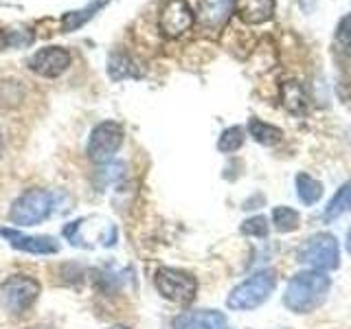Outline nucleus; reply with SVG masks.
<instances>
[{"label":"nucleus","mask_w":351,"mask_h":329,"mask_svg":"<svg viewBox=\"0 0 351 329\" xmlns=\"http://www.w3.org/2000/svg\"><path fill=\"white\" fill-rule=\"evenodd\" d=\"M5 149V138H3V132H0V154H3Z\"/></svg>","instance_id":"26"},{"label":"nucleus","mask_w":351,"mask_h":329,"mask_svg":"<svg viewBox=\"0 0 351 329\" xmlns=\"http://www.w3.org/2000/svg\"><path fill=\"white\" fill-rule=\"evenodd\" d=\"M347 250L351 252V228H349V233H347Z\"/></svg>","instance_id":"25"},{"label":"nucleus","mask_w":351,"mask_h":329,"mask_svg":"<svg viewBox=\"0 0 351 329\" xmlns=\"http://www.w3.org/2000/svg\"><path fill=\"white\" fill-rule=\"evenodd\" d=\"M349 208H351V182H345L334 193V197L329 200V204L325 206L323 219H325V222H334L336 217H340L345 211H349Z\"/></svg>","instance_id":"19"},{"label":"nucleus","mask_w":351,"mask_h":329,"mask_svg":"<svg viewBox=\"0 0 351 329\" xmlns=\"http://www.w3.org/2000/svg\"><path fill=\"white\" fill-rule=\"evenodd\" d=\"M239 233L246 235V237L263 239V237H268V233H270V224H268V219L263 215H252V217H248V219L241 222Z\"/></svg>","instance_id":"22"},{"label":"nucleus","mask_w":351,"mask_h":329,"mask_svg":"<svg viewBox=\"0 0 351 329\" xmlns=\"http://www.w3.org/2000/svg\"><path fill=\"white\" fill-rule=\"evenodd\" d=\"M299 261L310 270L329 272L340 266V246L332 233H316L299 250Z\"/></svg>","instance_id":"6"},{"label":"nucleus","mask_w":351,"mask_h":329,"mask_svg":"<svg viewBox=\"0 0 351 329\" xmlns=\"http://www.w3.org/2000/svg\"><path fill=\"white\" fill-rule=\"evenodd\" d=\"M329 288H332V279L321 270L296 272L285 288L283 305L294 314H310L327 301Z\"/></svg>","instance_id":"1"},{"label":"nucleus","mask_w":351,"mask_h":329,"mask_svg":"<svg viewBox=\"0 0 351 329\" xmlns=\"http://www.w3.org/2000/svg\"><path fill=\"white\" fill-rule=\"evenodd\" d=\"M27 66L44 80H55L71 66V53L62 47H44L31 55Z\"/></svg>","instance_id":"10"},{"label":"nucleus","mask_w":351,"mask_h":329,"mask_svg":"<svg viewBox=\"0 0 351 329\" xmlns=\"http://www.w3.org/2000/svg\"><path fill=\"white\" fill-rule=\"evenodd\" d=\"M277 288V272L272 268L257 270L246 281L235 285L226 296V307L233 312H250L266 303Z\"/></svg>","instance_id":"2"},{"label":"nucleus","mask_w":351,"mask_h":329,"mask_svg":"<svg viewBox=\"0 0 351 329\" xmlns=\"http://www.w3.org/2000/svg\"><path fill=\"white\" fill-rule=\"evenodd\" d=\"M108 75H110V80L121 82V80H128V77H141L143 73L128 53L117 51L110 55V60H108Z\"/></svg>","instance_id":"15"},{"label":"nucleus","mask_w":351,"mask_h":329,"mask_svg":"<svg viewBox=\"0 0 351 329\" xmlns=\"http://www.w3.org/2000/svg\"><path fill=\"white\" fill-rule=\"evenodd\" d=\"M197 288H200L197 279L182 268L160 266L154 272V290L169 303H178V305L193 303L197 296Z\"/></svg>","instance_id":"4"},{"label":"nucleus","mask_w":351,"mask_h":329,"mask_svg":"<svg viewBox=\"0 0 351 329\" xmlns=\"http://www.w3.org/2000/svg\"><path fill=\"white\" fill-rule=\"evenodd\" d=\"M108 329H130V327H125V325H112V327H108Z\"/></svg>","instance_id":"27"},{"label":"nucleus","mask_w":351,"mask_h":329,"mask_svg":"<svg viewBox=\"0 0 351 329\" xmlns=\"http://www.w3.org/2000/svg\"><path fill=\"white\" fill-rule=\"evenodd\" d=\"M235 0H200V22L206 29H219L233 11Z\"/></svg>","instance_id":"13"},{"label":"nucleus","mask_w":351,"mask_h":329,"mask_svg":"<svg viewBox=\"0 0 351 329\" xmlns=\"http://www.w3.org/2000/svg\"><path fill=\"white\" fill-rule=\"evenodd\" d=\"M171 329H228V321L217 310H193L176 314Z\"/></svg>","instance_id":"11"},{"label":"nucleus","mask_w":351,"mask_h":329,"mask_svg":"<svg viewBox=\"0 0 351 329\" xmlns=\"http://www.w3.org/2000/svg\"><path fill=\"white\" fill-rule=\"evenodd\" d=\"M33 42V33H22V31H5L3 33V47L5 49H20V47H27V44Z\"/></svg>","instance_id":"23"},{"label":"nucleus","mask_w":351,"mask_h":329,"mask_svg":"<svg viewBox=\"0 0 351 329\" xmlns=\"http://www.w3.org/2000/svg\"><path fill=\"white\" fill-rule=\"evenodd\" d=\"M294 184H296V195H299V200L307 206L316 204L323 197V182L312 178V175L303 173V171L296 173Z\"/></svg>","instance_id":"17"},{"label":"nucleus","mask_w":351,"mask_h":329,"mask_svg":"<svg viewBox=\"0 0 351 329\" xmlns=\"http://www.w3.org/2000/svg\"><path fill=\"white\" fill-rule=\"evenodd\" d=\"M123 138H125L123 125L117 123V121H101V123L93 127L90 136H88V145H86L88 158L95 162L110 160L121 149V145H123Z\"/></svg>","instance_id":"7"},{"label":"nucleus","mask_w":351,"mask_h":329,"mask_svg":"<svg viewBox=\"0 0 351 329\" xmlns=\"http://www.w3.org/2000/svg\"><path fill=\"white\" fill-rule=\"evenodd\" d=\"M272 224H274V228L279 230V233H292V230H296L301 226V215L292 206H285V204L274 206Z\"/></svg>","instance_id":"20"},{"label":"nucleus","mask_w":351,"mask_h":329,"mask_svg":"<svg viewBox=\"0 0 351 329\" xmlns=\"http://www.w3.org/2000/svg\"><path fill=\"white\" fill-rule=\"evenodd\" d=\"M0 237H3L11 248L27 252V255L49 257V255H58L62 248L60 241L51 235H29L11 226H0Z\"/></svg>","instance_id":"8"},{"label":"nucleus","mask_w":351,"mask_h":329,"mask_svg":"<svg viewBox=\"0 0 351 329\" xmlns=\"http://www.w3.org/2000/svg\"><path fill=\"white\" fill-rule=\"evenodd\" d=\"M110 3V0H93L90 5H88L86 9H80V11H71V14H66L62 18V27L64 31H75V29H80L84 27L88 20H90L95 14H99L106 5Z\"/></svg>","instance_id":"18"},{"label":"nucleus","mask_w":351,"mask_h":329,"mask_svg":"<svg viewBox=\"0 0 351 329\" xmlns=\"http://www.w3.org/2000/svg\"><path fill=\"white\" fill-rule=\"evenodd\" d=\"M55 206V195L49 189H27L25 193H20L9 206V222L16 226H38L44 219H49Z\"/></svg>","instance_id":"3"},{"label":"nucleus","mask_w":351,"mask_h":329,"mask_svg":"<svg viewBox=\"0 0 351 329\" xmlns=\"http://www.w3.org/2000/svg\"><path fill=\"white\" fill-rule=\"evenodd\" d=\"M42 283L31 274H11L0 285V303L11 316H22L40 299Z\"/></svg>","instance_id":"5"},{"label":"nucleus","mask_w":351,"mask_h":329,"mask_svg":"<svg viewBox=\"0 0 351 329\" xmlns=\"http://www.w3.org/2000/svg\"><path fill=\"white\" fill-rule=\"evenodd\" d=\"M248 134L263 147L277 145V143H281V138H283V132L277 125H270V123H266V121H261V119H250L248 121Z\"/></svg>","instance_id":"16"},{"label":"nucleus","mask_w":351,"mask_h":329,"mask_svg":"<svg viewBox=\"0 0 351 329\" xmlns=\"http://www.w3.org/2000/svg\"><path fill=\"white\" fill-rule=\"evenodd\" d=\"M277 0H235V11L246 25H263L274 16Z\"/></svg>","instance_id":"12"},{"label":"nucleus","mask_w":351,"mask_h":329,"mask_svg":"<svg viewBox=\"0 0 351 329\" xmlns=\"http://www.w3.org/2000/svg\"><path fill=\"white\" fill-rule=\"evenodd\" d=\"M244 141H246V130L241 125H230L222 132V134H219L217 149L222 154H233L244 145Z\"/></svg>","instance_id":"21"},{"label":"nucleus","mask_w":351,"mask_h":329,"mask_svg":"<svg viewBox=\"0 0 351 329\" xmlns=\"http://www.w3.org/2000/svg\"><path fill=\"white\" fill-rule=\"evenodd\" d=\"M193 22H195V14L186 0H167L158 16V27L162 31V36H167L171 40L184 36L193 27Z\"/></svg>","instance_id":"9"},{"label":"nucleus","mask_w":351,"mask_h":329,"mask_svg":"<svg viewBox=\"0 0 351 329\" xmlns=\"http://www.w3.org/2000/svg\"><path fill=\"white\" fill-rule=\"evenodd\" d=\"M307 93L301 86V82H285L281 86V103L285 106V110H290L292 114H305L307 112Z\"/></svg>","instance_id":"14"},{"label":"nucleus","mask_w":351,"mask_h":329,"mask_svg":"<svg viewBox=\"0 0 351 329\" xmlns=\"http://www.w3.org/2000/svg\"><path fill=\"white\" fill-rule=\"evenodd\" d=\"M336 38H338L340 42H343V44H347V47H351V14L340 20Z\"/></svg>","instance_id":"24"}]
</instances>
